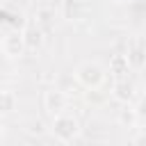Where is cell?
<instances>
[{
    "instance_id": "4fadbf2b",
    "label": "cell",
    "mask_w": 146,
    "mask_h": 146,
    "mask_svg": "<svg viewBox=\"0 0 146 146\" xmlns=\"http://www.w3.org/2000/svg\"><path fill=\"white\" fill-rule=\"evenodd\" d=\"M32 132H43V125H41V121H32V128H30Z\"/></svg>"
},
{
    "instance_id": "7c38bea8",
    "label": "cell",
    "mask_w": 146,
    "mask_h": 146,
    "mask_svg": "<svg viewBox=\"0 0 146 146\" xmlns=\"http://www.w3.org/2000/svg\"><path fill=\"white\" fill-rule=\"evenodd\" d=\"M132 146H146V132H139V135L132 139Z\"/></svg>"
},
{
    "instance_id": "52a82bcc",
    "label": "cell",
    "mask_w": 146,
    "mask_h": 146,
    "mask_svg": "<svg viewBox=\"0 0 146 146\" xmlns=\"http://www.w3.org/2000/svg\"><path fill=\"white\" fill-rule=\"evenodd\" d=\"M110 71H112L114 75H119V78H125V73L130 71L128 55H121V52L112 55V57H110Z\"/></svg>"
},
{
    "instance_id": "7a4b0ae2",
    "label": "cell",
    "mask_w": 146,
    "mask_h": 146,
    "mask_svg": "<svg viewBox=\"0 0 146 146\" xmlns=\"http://www.w3.org/2000/svg\"><path fill=\"white\" fill-rule=\"evenodd\" d=\"M52 132H55V137H57L59 141L68 144V141H73V139L78 137V132H80V123H78L75 116L62 112V114H57L55 121H52Z\"/></svg>"
},
{
    "instance_id": "9a60e30c",
    "label": "cell",
    "mask_w": 146,
    "mask_h": 146,
    "mask_svg": "<svg viewBox=\"0 0 146 146\" xmlns=\"http://www.w3.org/2000/svg\"><path fill=\"white\" fill-rule=\"evenodd\" d=\"M119 2H125V0H119Z\"/></svg>"
},
{
    "instance_id": "8992f818",
    "label": "cell",
    "mask_w": 146,
    "mask_h": 146,
    "mask_svg": "<svg viewBox=\"0 0 146 146\" xmlns=\"http://www.w3.org/2000/svg\"><path fill=\"white\" fill-rule=\"evenodd\" d=\"M23 39H25L27 50H36V48H41V43H43V32H41V27L30 25V27H25Z\"/></svg>"
},
{
    "instance_id": "5b68a950",
    "label": "cell",
    "mask_w": 146,
    "mask_h": 146,
    "mask_svg": "<svg viewBox=\"0 0 146 146\" xmlns=\"http://www.w3.org/2000/svg\"><path fill=\"white\" fill-rule=\"evenodd\" d=\"M112 96H114L119 103H125V105H128V103L132 100V96H135V87H132V82L119 78V80L114 82V87H112Z\"/></svg>"
},
{
    "instance_id": "5bb4252c",
    "label": "cell",
    "mask_w": 146,
    "mask_h": 146,
    "mask_svg": "<svg viewBox=\"0 0 146 146\" xmlns=\"http://www.w3.org/2000/svg\"><path fill=\"white\" fill-rule=\"evenodd\" d=\"M91 146H105V144H91Z\"/></svg>"
},
{
    "instance_id": "3957f363",
    "label": "cell",
    "mask_w": 146,
    "mask_h": 146,
    "mask_svg": "<svg viewBox=\"0 0 146 146\" xmlns=\"http://www.w3.org/2000/svg\"><path fill=\"white\" fill-rule=\"evenodd\" d=\"M43 105H46V110L50 112V114H62L64 110H66V105H68V96L62 91V89H50V91H46V96H43Z\"/></svg>"
},
{
    "instance_id": "ba28073f",
    "label": "cell",
    "mask_w": 146,
    "mask_h": 146,
    "mask_svg": "<svg viewBox=\"0 0 146 146\" xmlns=\"http://www.w3.org/2000/svg\"><path fill=\"white\" fill-rule=\"evenodd\" d=\"M14 110H16V96H14V91H0V112L9 114Z\"/></svg>"
},
{
    "instance_id": "6da1fadb",
    "label": "cell",
    "mask_w": 146,
    "mask_h": 146,
    "mask_svg": "<svg viewBox=\"0 0 146 146\" xmlns=\"http://www.w3.org/2000/svg\"><path fill=\"white\" fill-rule=\"evenodd\" d=\"M75 78L78 82L84 87V89H96L103 84L105 80V73H103V66L96 64V62H82L75 71Z\"/></svg>"
},
{
    "instance_id": "9c48e42d",
    "label": "cell",
    "mask_w": 146,
    "mask_h": 146,
    "mask_svg": "<svg viewBox=\"0 0 146 146\" xmlns=\"http://www.w3.org/2000/svg\"><path fill=\"white\" fill-rule=\"evenodd\" d=\"M128 62H130V66L141 68V66H144V62H146V52H144L139 46H135V48L128 52Z\"/></svg>"
},
{
    "instance_id": "2e32d148",
    "label": "cell",
    "mask_w": 146,
    "mask_h": 146,
    "mask_svg": "<svg viewBox=\"0 0 146 146\" xmlns=\"http://www.w3.org/2000/svg\"><path fill=\"white\" fill-rule=\"evenodd\" d=\"M0 135H2V132H0Z\"/></svg>"
},
{
    "instance_id": "277c9868",
    "label": "cell",
    "mask_w": 146,
    "mask_h": 146,
    "mask_svg": "<svg viewBox=\"0 0 146 146\" xmlns=\"http://www.w3.org/2000/svg\"><path fill=\"white\" fill-rule=\"evenodd\" d=\"M2 50H5V55H9V57L23 55V50H27L25 39H23V32H11V34H7L5 41H2Z\"/></svg>"
},
{
    "instance_id": "30bf717a",
    "label": "cell",
    "mask_w": 146,
    "mask_h": 146,
    "mask_svg": "<svg viewBox=\"0 0 146 146\" xmlns=\"http://www.w3.org/2000/svg\"><path fill=\"white\" fill-rule=\"evenodd\" d=\"M84 98H87V103H91V105H103V103H105V94L100 91V87L87 89V91H84Z\"/></svg>"
},
{
    "instance_id": "8fae6325",
    "label": "cell",
    "mask_w": 146,
    "mask_h": 146,
    "mask_svg": "<svg viewBox=\"0 0 146 146\" xmlns=\"http://www.w3.org/2000/svg\"><path fill=\"white\" fill-rule=\"evenodd\" d=\"M119 121H121L123 125H135V121H137V114H135V110H130V107L121 110V114H119Z\"/></svg>"
}]
</instances>
